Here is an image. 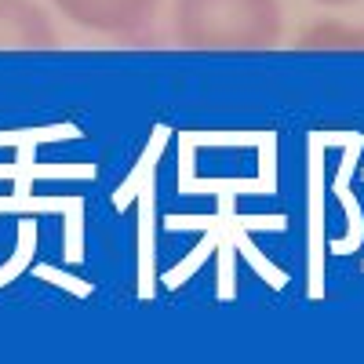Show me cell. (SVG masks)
<instances>
[{
  "label": "cell",
  "instance_id": "cell-3",
  "mask_svg": "<svg viewBox=\"0 0 364 364\" xmlns=\"http://www.w3.org/2000/svg\"><path fill=\"white\" fill-rule=\"evenodd\" d=\"M51 15L37 0H0V48L4 51H44L55 48Z\"/></svg>",
  "mask_w": 364,
  "mask_h": 364
},
{
  "label": "cell",
  "instance_id": "cell-5",
  "mask_svg": "<svg viewBox=\"0 0 364 364\" xmlns=\"http://www.w3.org/2000/svg\"><path fill=\"white\" fill-rule=\"evenodd\" d=\"M317 4H328V8H346V4H357V0H317Z\"/></svg>",
  "mask_w": 364,
  "mask_h": 364
},
{
  "label": "cell",
  "instance_id": "cell-2",
  "mask_svg": "<svg viewBox=\"0 0 364 364\" xmlns=\"http://www.w3.org/2000/svg\"><path fill=\"white\" fill-rule=\"evenodd\" d=\"M55 8L87 33L139 37L142 29L154 26L161 0H55Z\"/></svg>",
  "mask_w": 364,
  "mask_h": 364
},
{
  "label": "cell",
  "instance_id": "cell-4",
  "mask_svg": "<svg viewBox=\"0 0 364 364\" xmlns=\"http://www.w3.org/2000/svg\"><path fill=\"white\" fill-rule=\"evenodd\" d=\"M299 48L310 51H364V26L346 22H314L299 37Z\"/></svg>",
  "mask_w": 364,
  "mask_h": 364
},
{
  "label": "cell",
  "instance_id": "cell-1",
  "mask_svg": "<svg viewBox=\"0 0 364 364\" xmlns=\"http://www.w3.org/2000/svg\"><path fill=\"white\" fill-rule=\"evenodd\" d=\"M171 33L193 51H259L284 33L281 0H175Z\"/></svg>",
  "mask_w": 364,
  "mask_h": 364
}]
</instances>
